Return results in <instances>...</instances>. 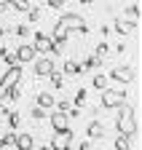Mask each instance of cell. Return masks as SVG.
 Here are the masks:
<instances>
[{"label": "cell", "mask_w": 142, "mask_h": 150, "mask_svg": "<svg viewBox=\"0 0 142 150\" xmlns=\"http://www.w3.org/2000/svg\"><path fill=\"white\" fill-rule=\"evenodd\" d=\"M70 32H81V35H88V24L81 13H73V11H64L57 24H54V32H51V54H62L64 51V43H67V35Z\"/></svg>", "instance_id": "6da1fadb"}, {"label": "cell", "mask_w": 142, "mask_h": 150, "mask_svg": "<svg viewBox=\"0 0 142 150\" xmlns=\"http://www.w3.org/2000/svg\"><path fill=\"white\" fill-rule=\"evenodd\" d=\"M115 129H118V134H126V137H137V129H139V123H137V110L134 107H129V105H121L118 107V118H115Z\"/></svg>", "instance_id": "7a4b0ae2"}, {"label": "cell", "mask_w": 142, "mask_h": 150, "mask_svg": "<svg viewBox=\"0 0 142 150\" xmlns=\"http://www.w3.org/2000/svg\"><path fill=\"white\" fill-rule=\"evenodd\" d=\"M126 97H129L126 88H105L102 91V99H99V107H105V110H118L121 105H126Z\"/></svg>", "instance_id": "3957f363"}, {"label": "cell", "mask_w": 142, "mask_h": 150, "mask_svg": "<svg viewBox=\"0 0 142 150\" xmlns=\"http://www.w3.org/2000/svg\"><path fill=\"white\" fill-rule=\"evenodd\" d=\"M16 86H22V64L6 67V72L0 75V88H3V94L8 88H16Z\"/></svg>", "instance_id": "277c9868"}, {"label": "cell", "mask_w": 142, "mask_h": 150, "mask_svg": "<svg viewBox=\"0 0 142 150\" xmlns=\"http://www.w3.org/2000/svg\"><path fill=\"white\" fill-rule=\"evenodd\" d=\"M51 129H54V134H73V129H70V118H67V112H51Z\"/></svg>", "instance_id": "5b68a950"}, {"label": "cell", "mask_w": 142, "mask_h": 150, "mask_svg": "<svg viewBox=\"0 0 142 150\" xmlns=\"http://www.w3.org/2000/svg\"><path fill=\"white\" fill-rule=\"evenodd\" d=\"M134 67H129V64H115L113 70H110V78L113 81H118V83H123V86H129L131 81H134Z\"/></svg>", "instance_id": "8992f818"}, {"label": "cell", "mask_w": 142, "mask_h": 150, "mask_svg": "<svg viewBox=\"0 0 142 150\" xmlns=\"http://www.w3.org/2000/svg\"><path fill=\"white\" fill-rule=\"evenodd\" d=\"M54 70H57V64H54L51 56H40V59H35V64H32V72L38 75V78H48Z\"/></svg>", "instance_id": "52a82bcc"}, {"label": "cell", "mask_w": 142, "mask_h": 150, "mask_svg": "<svg viewBox=\"0 0 142 150\" xmlns=\"http://www.w3.org/2000/svg\"><path fill=\"white\" fill-rule=\"evenodd\" d=\"M13 56H16V64H27V62H35V59H38L32 43H19V48H16Z\"/></svg>", "instance_id": "ba28073f"}, {"label": "cell", "mask_w": 142, "mask_h": 150, "mask_svg": "<svg viewBox=\"0 0 142 150\" xmlns=\"http://www.w3.org/2000/svg\"><path fill=\"white\" fill-rule=\"evenodd\" d=\"M32 38H35V43H32V48H35V54H51V35H46V32H32Z\"/></svg>", "instance_id": "9c48e42d"}, {"label": "cell", "mask_w": 142, "mask_h": 150, "mask_svg": "<svg viewBox=\"0 0 142 150\" xmlns=\"http://www.w3.org/2000/svg\"><path fill=\"white\" fill-rule=\"evenodd\" d=\"M105 134H107V129H105V123L99 118H94L91 123L86 126V139H102Z\"/></svg>", "instance_id": "30bf717a"}, {"label": "cell", "mask_w": 142, "mask_h": 150, "mask_svg": "<svg viewBox=\"0 0 142 150\" xmlns=\"http://www.w3.org/2000/svg\"><path fill=\"white\" fill-rule=\"evenodd\" d=\"M35 147V139H32V134H27V131H16V137H13V150H32Z\"/></svg>", "instance_id": "8fae6325"}, {"label": "cell", "mask_w": 142, "mask_h": 150, "mask_svg": "<svg viewBox=\"0 0 142 150\" xmlns=\"http://www.w3.org/2000/svg\"><path fill=\"white\" fill-rule=\"evenodd\" d=\"M70 145H73V134H54V137H51V142H48L51 150H64V147H70Z\"/></svg>", "instance_id": "7c38bea8"}, {"label": "cell", "mask_w": 142, "mask_h": 150, "mask_svg": "<svg viewBox=\"0 0 142 150\" xmlns=\"http://www.w3.org/2000/svg\"><path fill=\"white\" fill-rule=\"evenodd\" d=\"M57 105V99L51 97L48 91H40L38 97H35V107H40V110H46V107H54Z\"/></svg>", "instance_id": "4fadbf2b"}, {"label": "cell", "mask_w": 142, "mask_h": 150, "mask_svg": "<svg viewBox=\"0 0 142 150\" xmlns=\"http://www.w3.org/2000/svg\"><path fill=\"white\" fill-rule=\"evenodd\" d=\"M99 64H102V62H99V59H97V56L91 54V56H86V59L81 62V72H94V70H97Z\"/></svg>", "instance_id": "5bb4252c"}, {"label": "cell", "mask_w": 142, "mask_h": 150, "mask_svg": "<svg viewBox=\"0 0 142 150\" xmlns=\"http://www.w3.org/2000/svg\"><path fill=\"white\" fill-rule=\"evenodd\" d=\"M62 75H81V62L67 59V62H64V72H62Z\"/></svg>", "instance_id": "9a60e30c"}, {"label": "cell", "mask_w": 142, "mask_h": 150, "mask_svg": "<svg viewBox=\"0 0 142 150\" xmlns=\"http://www.w3.org/2000/svg\"><path fill=\"white\" fill-rule=\"evenodd\" d=\"M91 86H94L97 91H105V88H107V75H102V72H97L94 78H91Z\"/></svg>", "instance_id": "2e32d148"}, {"label": "cell", "mask_w": 142, "mask_h": 150, "mask_svg": "<svg viewBox=\"0 0 142 150\" xmlns=\"http://www.w3.org/2000/svg\"><path fill=\"white\" fill-rule=\"evenodd\" d=\"M115 150H131V137L118 134V137H115Z\"/></svg>", "instance_id": "e0dca14e"}, {"label": "cell", "mask_w": 142, "mask_h": 150, "mask_svg": "<svg viewBox=\"0 0 142 150\" xmlns=\"http://www.w3.org/2000/svg\"><path fill=\"white\" fill-rule=\"evenodd\" d=\"M8 8H13V11H19V13H30V3L27 0H13V3H8Z\"/></svg>", "instance_id": "ac0fdd59"}, {"label": "cell", "mask_w": 142, "mask_h": 150, "mask_svg": "<svg viewBox=\"0 0 142 150\" xmlns=\"http://www.w3.org/2000/svg\"><path fill=\"white\" fill-rule=\"evenodd\" d=\"M115 30L121 35H129L131 30H137V22H115Z\"/></svg>", "instance_id": "d6986e66"}, {"label": "cell", "mask_w": 142, "mask_h": 150, "mask_svg": "<svg viewBox=\"0 0 142 150\" xmlns=\"http://www.w3.org/2000/svg\"><path fill=\"white\" fill-rule=\"evenodd\" d=\"M48 78H51V86H54V88H64V75H62L59 70H54Z\"/></svg>", "instance_id": "ffe728a7"}, {"label": "cell", "mask_w": 142, "mask_h": 150, "mask_svg": "<svg viewBox=\"0 0 142 150\" xmlns=\"http://www.w3.org/2000/svg\"><path fill=\"white\" fill-rule=\"evenodd\" d=\"M107 54H110V43H107V40L99 43V46H97V51H94V56H97L99 62H105V56H107Z\"/></svg>", "instance_id": "44dd1931"}, {"label": "cell", "mask_w": 142, "mask_h": 150, "mask_svg": "<svg viewBox=\"0 0 142 150\" xmlns=\"http://www.w3.org/2000/svg\"><path fill=\"white\" fill-rule=\"evenodd\" d=\"M86 99H88V94H86V86L83 88H78L75 91V107L81 110V107H86Z\"/></svg>", "instance_id": "7402d4cb"}, {"label": "cell", "mask_w": 142, "mask_h": 150, "mask_svg": "<svg viewBox=\"0 0 142 150\" xmlns=\"http://www.w3.org/2000/svg\"><path fill=\"white\" fill-rule=\"evenodd\" d=\"M0 56H3V62H6L8 67H13V64H16V56H13V54H11L6 46H0Z\"/></svg>", "instance_id": "603a6c76"}, {"label": "cell", "mask_w": 142, "mask_h": 150, "mask_svg": "<svg viewBox=\"0 0 142 150\" xmlns=\"http://www.w3.org/2000/svg\"><path fill=\"white\" fill-rule=\"evenodd\" d=\"M19 123H22V115H19V112H8V131L19 129Z\"/></svg>", "instance_id": "cb8c5ba5"}, {"label": "cell", "mask_w": 142, "mask_h": 150, "mask_svg": "<svg viewBox=\"0 0 142 150\" xmlns=\"http://www.w3.org/2000/svg\"><path fill=\"white\" fill-rule=\"evenodd\" d=\"M19 97H22V88H19V86H16V88H8V91L3 94V99H8V102H16Z\"/></svg>", "instance_id": "d4e9b609"}, {"label": "cell", "mask_w": 142, "mask_h": 150, "mask_svg": "<svg viewBox=\"0 0 142 150\" xmlns=\"http://www.w3.org/2000/svg\"><path fill=\"white\" fill-rule=\"evenodd\" d=\"M13 32L19 35V38H27V35H30V27H27V24H16V27H13Z\"/></svg>", "instance_id": "484cf974"}, {"label": "cell", "mask_w": 142, "mask_h": 150, "mask_svg": "<svg viewBox=\"0 0 142 150\" xmlns=\"http://www.w3.org/2000/svg\"><path fill=\"white\" fill-rule=\"evenodd\" d=\"M30 115H32L35 121H43V118H46V110H40V107H32V110H30Z\"/></svg>", "instance_id": "4316f807"}, {"label": "cell", "mask_w": 142, "mask_h": 150, "mask_svg": "<svg viewBox=\"0 0 142 150\" xmlns=\"http://www.w3.org/2000/svg\"><path fill=\"white\" fill-rule=\"evenodd\" d=\"M54 107H57V112H67V110H70V107H73V105H70L67 99H62V102H57Z\"/></svg>", "instance_id": "83f0119b"}, {"label": "cell", "mask_w": 142, "mask_h": 150, "mask_svg": "<svg viewBox=\"0 0 142 150\" xmlns=\"http://www.w3.org/2000/svg\"><path fill=\"white\" fill-rule=\"evenodd\" d=\"M126 13H131V19H139V3L129 6V8H126Z\"/></svg>", "instance_id": "f1b7e54d"}, {"label": "cell", "mask_w": 142, "mask_h": 150, "mask_svg": "<svg viewBox=\"0 0 142 150\" xmlns=\"http://www.w3.org/2000/svg\"><path fill=\"white\" fill-rule=\"evenodd\" d=\"M67 118H70V121H73V118H81V110H78V107H70V110H67Z\"/></svg>", "instance_id": "f546056e"}, {"label": "cell", "mask_w": 142, "mask_h": 150, "mask_svg": "<svg viewBox=\"0 0 142 150\" xmlns=\"http://www.w3.org/2000/svg\"><path fill=\"white\" fill-rule=\"evenodd\" d=\"M27 16H30V22H38V16H40V11H38V8H30V13H27Z\"/></svg>", "instance_id": "4dcf8cb0"}, {"label": "cell", "mask_w": 142, "mask_h": 150, "mask_svg": "<svg viewBox=\"0 0 142 150\" xmlns=\"http://www.w3.org/2000/svg\"><path fill=\"white\" fill-rule=\"evenodd\" d=\"M64 3H62V0H48V8H62Z\"/></svg>", "instance_id": "1f68e13d"}, {"label": "cell", "mask_w": 142, "mask_h": 150, "mask_svg": "<svg viewBox=\"0 0 142 150\" xmlns=\"http://www.w3.org/2000/svg\"><path fill=\"white\" fill-rule=\"evenodd\" d=\"M78 150H91V142H88V139H83V142H81V147H78Z\"/></svg>", "instance_id": "d6a6232c"}, {"label": "cell", "mask_w": 142, "mask_h": 150, "mask_svg": "<svg viewBox=\"0 0 142 150\" xmlns=\"http://www.w3.org/2000/svg\"><path fill=\"white\" fill-rule=\"evenodd\" d=\"M0 112H3V115H8V107H6V102H0Z\"/></svg>", "instance_id": "836d02e7"}, {"label": "cell", "mask_w": 142, "mask_h": 150, "mask_svg": "<svg viewBox=\"0 0 142 150\" xmlns=\"http://www.w3.org/2000/svg\"><path fill=\"white\" fill-rule=\"evenodd\" d=\"M8 11V3H0V13H6Z\"/></svg>", "instance_id": "e575fe53"}, {"label": "cell", "mask_w": 142, "mask_h": 150, "mask_svg": "<svg viewBox=\"0 0 142 150\" xmlns=\"http://www.w3.org/2000/svg\"><path fill=\"white\" fill-rule=\"evenodd\" d=\"M3 35H6V27H3V24H0V38H3Z\"/></svg>", "instance_id": "d590c367"}, {"label": "cell", "mask_w": 142, "mask_h": 150, "mask_svg": "<svg viewBox=\"0 0 142 150\" xmlns=\"http://www.w3.org/2000/svg\"><path fill=\"white\" fill-rule=\"evenodd\" d=\"M64 150H75V147H73V145H70V147H64Z\"/></svg>", "instance_id": "8d00e7d4"}]
</instances>
